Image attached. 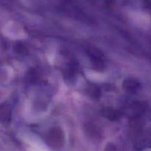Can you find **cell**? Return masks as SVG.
Listing matches in <instances>:
<instances>
[{
    "mask_svg": "<svg viewBox=\"0 0 151 151\" xmlns=\"http://www.w3.org/2000/svg\"><path fill=\"white\" fill-rule=\"evenodd\" d=\"M90 58H91V63L94 69L97 71H102L105 68L104 60H103V55L101 52L96 49H91L88 52Z\"/></svg>",
    "mask_w": 151,
    "mask_h": 151,
    "instance_id": "obj_1",
    "label": "cell"
},
{
    "mask_svg": "<svg viewBox=\"0 0 151 151\" xmlns=\"http://www.w3.org/2000/svg\"><path fill=\"white\" fill-rule=\"evenodd\" d=\"M101 115L110 121L116 122L119 120L122 117L123 114L122 112L120 111V110H117L114 108H112V107H107L102 109Z\"/></svg>",
    "mask_w": 151,
    "mask_h": 151,
    "instance_id": "obj_2",
    "label": "cell"
},
{
    "mask_svg": "<svg viewBox=\"0 0 151 151\" xmlns=\"http://www.w3.org/2000/svg\"><path fill=\"white\" fill-rule=\"evenodd\" d=\"M11 119V107L8 104H0V122L2 123L10 122Z\"/></svg>",
    "mask_w": 151,
    "mask_h": 151,
    "instance_id": "obj_3",
    "label": "cell"
},
{
    "mask_svg": "<svg viewBox=\"0 0 151 151\" xmlns=\"http://www.w3.org/2000/svg\"><path fill=\"white\" fill-rule=\"evenodd\" d=\"M87 93L91 99L94 100H99L101 98V91L99 87L96 84L91 83L87 87Z\"/></svg>",
    "mask_w": 151,
    "mask_h": 151,
    "instance_id": "obj_4",
    "label": "cell"
},
{
    "mask_svg": "<svg viewBox=\"0 0 151 151\" xmlns=\"http://www.w3.org/2000/svg\"><path fill=\"white\" fill-rule=\"evenodd\" d=\"M123 88L127 93H134L139 89V84L135 79H127L123 82Z\"/></svg>",
    "mask_w": 151,
    "mask_h": 151,
    "instance_id": "obj_5",
    "label": "cell"
},
{
    "mask_svg": "<svg viewBox=\"0 0 151 151\" xmlns=\"http://www.w3.org/2000/svg\"><path fill=\"white\" fill-rule=\"evenodd\" d=\"M76 73V65L74 62H70L68 66L65 68L64 76L67 81L72 82L75 78Z\"/></svg>",
    "mask_w": 151,
    "mask_h": 151,
    "instance_id": "obj_6",
    "label": "cell"
},
{
    "mask_svg": "<svg viewBox=\"0 0 151 151\" xmlns=\"http://www.w3.org/2000/svg\"><path fill=\"white\" fill-rule=\"evenodd\" d=\"M27 80L30 82L32 83H35L38 81L39 79V75H38V73L36 72L35 70H30L28 72V74L27 76Z\"/></svg>",
    "mask_w": 151,
    "mask_h": 151,
    "instance_id": "obj_7",
    "label": "cell"
},
{
    "mask_svg": "<svg viewBox=\"0 0 151 151\" xmlns=\"http://www.w3.org/2000/svg\"><path fill=\"white\" fill-rule=\"evenodd\" d=\"M14 50L17 53H20V54H26L27 51V47L22 42H17L14 46Z\"/></svg>",
    "mask_w": 151,
    "mask_h": 151,
    "instance_id": "obj_8",
    "label": "cell"
}]
</instances>
